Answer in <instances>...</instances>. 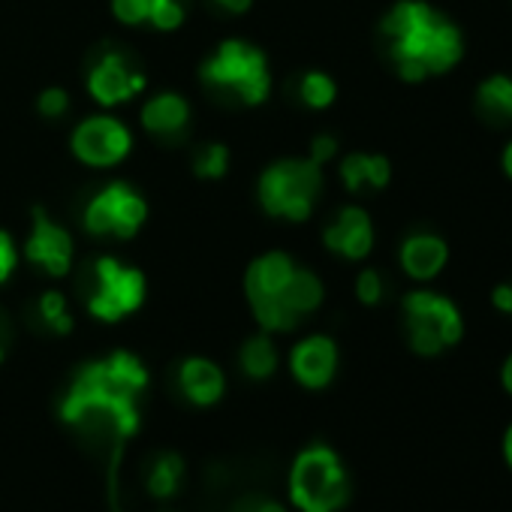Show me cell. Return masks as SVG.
<instances>
[{
  "mask_svg": "<svg viewBox=\"0 0 512 512\" xmlns=\"http://www.w3.org/2000/svg\"><path fill=\"white\" fill-rule=\"evenodd\" d=\"M148 386V371L133 353H112L109 359L85 365L61 401V419L70 425L103 422L115 440L139 431V395Z\"/></svg>",
  "mask_w": 512,
  "mask_h": 512,
  "instance_id": "1",
  "label": "cell"
},
{
  "mask_svg": "<svg viewBox=\"0 0 512 512\" xmlns=\"http://www.w3.org/2000/svg\"><path fill=\"white\" fill-rule=\"evenodd\" d=\"M389 55L404 82H425L449 73L464 58L461 31L425 0H401L380 25Z\"/></svg>",
  "mask_w": 512,
  "mask_h": 512,
  "instance_id": "2",
  "label": "cell"
},
{
  "mask_svg": "<svg viewBox=\"0 0 512 512\" xmlns=\"http://www.w3.org/2000/svg\"><path fill=\"white\" fill-rule=\"evenodd\" d=\"M290 497L302 512H338L350 497V479L329 446H308L299 452L290 473Z\"/></svg>",
  "mask_w": 512,
  "mask_h": 512,
  "instance_id": "3",
  "label": "cell"
},
{
  "mask_svg": "<svg viewBox=\"0 0 512 512\" xmlns=\"http://www.w3.org/2000/svg\"><path fill=\"white\" fill-rule=\"evenodd\" d=\"M202 79L214 88L232 91L250 106H260L272 91L266 55L241 40L220 43V49L202 64Z\"/></svg>",
  "mask_w": 512,
  "mask_h": 512,
  "instance_id": "4",
  "label": "cell"
},
{
  "mask_svg": "<svg viewBox=\"0 0 512 512\" xmlns=\"http://www.w3.org/2000/svg\"><path fill=\"white\" fill-rule=\"evenodd\" d=\"M323 175L320 163L308 160H281L260 178V202L269 214L287 220H308L320 193Z\"/></svg>",
  "mask_w": 512,
  "mask_h": 512,
  "instance_id": "5",
  "label": "cell"
},
{
  "mask_svg": "<svg viewBox=\"0 0 512 512\" xmlns=\"http://www.w3.org/2000/svg\"><path fill=\"white\" fill-rule=\"evenodd\" d=\"M407 338L419 356H437L464 338V317L446 296L434 290H413L404 296Z\"/></svg>",
  "mask_w": 512,
  "mask_h": 512,
  "instance_id": "6",
  "label": "cell"
},
{
  "mask_svg": "<svg viewBox=\"0 0 512 512\" xmlns=\"http://www.w3.org/2000/svg\"><path fill=\"white\" fill-rule=\"evenodd\" d=\"M293 269L296 266L287 253H266L247 269L244 290L256 320L266 332H290L299 323V317L281 302V290L290 281Z\"/></svg>",
  "mask_w": 512,
  "mask_h": 512,
  "instance_id": "7",
  "label": "cell"
},
{
  "mask_svg": "<svg viewBox=\"0 0 512 512\" xmlns=\"http://www.w3.org/2000/svg\"><path fill=\"white\" fill-rule=\"evenodd\" d=\"M145 299V278L139 269L121 266L112 256L94 263V287L88 293V311L103 323H118L133 314Z\"/></svg>",
  "mask_w": 512,
  "mask_h": 512,
  "instance_id": "8",
  "label": "cell"
},
{
  "mask_svg": "<svg viewBox=\"0 0 512 512\" xmlns=\"http://www.w3.org/2000/svg\"><path fill=\"white\" fill-rule=\"evenodd\" d=\"M148 217V205L139 193H133L124 181H112L103 187L85 208V229L94 235H118L130 238Z\"/></svg>",
  "mask_w": 512,
  "mask_h": 512,
  "instance_id": "9",
  "label": "cell"
},
{
  "mask_svg": "<svg viewBox=\"0 0 512 512\" xmlns=\"http://www.w3.org/2000/svg\"><path fill=\"white\" fill-rule=\"evenodd\" d=\"M130 130L115 118H88L73 133V154L88 166H115L130 154Z\"/></svg>",
  "mask_w": 512,
  "mask_h": 512,
  "instance_id": "10",
  "label": "cell"
},
{
  "mask_svg": "<svg viewBox=\"0 0 512 512\" xmlns=\"http://www.w3.org/2000/svg\"><path fill=\"white\" fill-rule=\"evenodd\" d=\"M28 260L43 272L64 278L73 263V238L64 226L52 223L43 208H34V232L28 238Z\"/></svg>",
  "mask_w": 512,
  "mask_h": 512,
  "instance_id": "11",
  "label": "cell"
},
{
  "mask_svg": "<svg viewBox=\"0 0 512 512\" xmlns=\"http://www.w3.org/2000/svg\"><path fill=\"white\" fill-rule=\"evenodd\" d=\"M145 88V76L130 70L127 58H121L118 52H109L97 61V67L88 76V91L97 103L103 106H115L130 100L133 94H139Z\"/></svg>",
  "mask_w": 512,
  "mask_h": 512,
  "instance_id": "12",
  "label": "cell"
},
{
  "mask_svg": "<svg viewBox=\"0 0 512 512\" xmlns=\"http://www.w3.org/2000/svg\"><path fill=\"white\" fill-rule=\"evenodd\" d=\"M323 241L332 253H341L344 260H365L374 247V226L365 208L347 205L332 226H326Z\"/></svg>",
  "mask_w": 512,
  "mask_h": 512,
  "instance_id": "13",
  "label": "cell"
},
{
  "mask_svg": "<svg viewBox=\"0 0 512 512\" xmlns=\"http://www.w3.org/2000/svg\"><path fill=\"white\" fill-rule=\"evenodd\" d=\"M290 368L296 380L308 389H323L332 383L335 368H338V347L326 335H311L302 344H296L290 356Z\"/></svg>",
  "mask_w": 512,
  "mask_h": 512,
  "instance_id": "14",
  "label": "cell"
},
{
  "mask_svg": "<svg viewBox=\"0 0 512 512\" xmlns=\"http://www.w3.org/2000/svg\"><path fill=\"white\" fill-rule=\"evenodd\" d=\"M449 260V244L440 235L416 232L401 244V266L413 281H431Z\"/></svg>",
  "mask_w": 512,
  "mask_h": 512,
  "instance_id": "15",
  "label": "cell"
},
{
  "mask_svg": "<svg viewBox=\"0 0 512 512\" xmlns=\"http://www.w3.org/2000/svg\"><path fill=\"white\" fill-rule=\"evenodd\" d=\"M178 383H181V392L199 407L220 401L223 386H226L223 371L208 359H187L178 371Z\"/></svg>",
  "mask_w": 512,
  "mask_h": 512,
  "instance_id": "16",
  "label": "cell"
},
{
  "mask_svg": "<svg viewBox=\"0 0 512 512\" xmlns=\"http://www.w3.org/2000/svg\"><path fill=\"white\" fill-rule=\"evenodd\" d=\"M190 118V106L184 97L178 94H160L154 100H148V106L142 109V124L145 130L151 133H160V136H172V133H181L184 124Z\"/></svg>",
  "mask_w": 512,
  "mask_h": 512,
  "instance_id": "17",
  "label": "cell"
},
{
  "mask_svg": "<svg viewBox=\"0 0 512 512\" xmlns=\"http://www.w3.org/2000/svg\"><path fill=\"white\" fill-rule=\"evenodd\" d=\"M341 178H344L347 190H353V193L362 187L383 190L392 178V166L380 154H350L341 163Z\"/></svg>",
  "mask_w": 512,
  "mask_h": 512,
  "instance_id": "18",
  "label": "cell"
},
{
  "mask_svg": "<svg viewBox=\"0 0 512 512\" xmlns=\"http://www.w3.org/2000/svg\"><path fill=\"white\" fill-rule=\"evenodd\" d=\"M281 302L302 320V314H311L320 308L323 302V284L317 275L305 272V269H293L290 281L281 290Z\"/></svg>",
  "mask_w": 512,
  "mask_h": 512,
  "instance_id": "19",
  "label": "cell"
},
{
  "mask_svg": "<svg viewBox=\"0 0 512 512\" xmlns=\"http://www.w3.org/2000/svg\"><path fill=\"white\" fill-rule=\"evenodd\" d=\"M476 100H479V109L488 112L491 118H503V121H512V76H488L479 91H476Z\"/></svg>",
  "mask_w": 512,
  "mask_h": 512,
  "instance_id": "20",
  "label": "cell"
},
{
  "mask_svg": "<svg viewBox=\"0 0 512 512\" xmlns=\"http://www.w3.org/2000/svg\"><path fill=\"white\" fill-rule=\"evenodd\" d=\"M241 368L253 377V380H266L275 374L278 368V350L269 341V335H256L241 347Z\"/></svg>",
  "mask_w": 512,
  "mask_h": 512,
  "instance_id": "21",
  "label": "cell"
},
{
  "mask_svg": "<svg viewBox=\"0 0 512 512\" xmlns=\"http://www.w3.org/2000/svg\"><path fill=\"white\" fill-rule=\"evenodd\" d=\"M181 476H184V461H181L175 452H163V455L154 461L151 473H148V491H151L157 500H166V497H172V494L178 491Z\"/></svg>",
  "mask_w": 512,
  "mask_h": 512,
  "instance_id": "22",
  "label": "cell"
},
{
  "mask_svg": "<svg viewBox=\"0 0 512 512\" xmlns=\"http://www.w3.org/2000/svg\"><path fill=\"white\" fill-rule=\"evenodd\" d=\"M335 94H338V88H335V82H332L326 73H305L302 82H299V97H302L305 106H311V109H326V106H332V103H335Z\"/></svg>",
  "mask_w": 512,
  "mask_h": 512,
  "instance_id": "23",
  "label": "cell"
},
{
  "mask_svg": "<svg viewBox=\"0 0 512 512\" xmlns=\"http://www.w3.org/2000/svg\"><path fill=\"white\" fill-rule=\"evenodd\" d=\"M40 317H43V323L52 329V332H58V335H67L70 329H73V317L67 314V302H64V296L61 293H46L43 299H40Z\"/></svg>",
  "mask_w": 512,
  "mask_h": 512,
  "instance_id": "24",
  "label": "cell"
},
{
  "mask_svg": "<svg viewBox=\"0 0 512 512\" xmlns=\"http://www.w3.org/2000/svg\"><path fill=\"white\" fill-rule=\"evenodd\" d=\"M193 169H196L199 178H223L226 169H229V148L226 145H205L196 154Z\"/></svg>",
  "mask_w": 512,
  "mask_h": 512,
  "instance_id": "25",
  "label": "cell"
},
{
  "mask_svg": "<svg viewBox=\"0 0 512 512\" xmlns=\"http://www.w3.org/2000/svg\"><path fill=\"white\" fill-rule=\"evenodd\" d=\"M163 4V0H112V10L118 22L124 25H142L151 19V13Z\"/></svg>",
  "mask_w": 512,
  "mask_h": 512,
  "instance_id": "26",
  "label": "cell"
},
{
  "mask_svg": "<svg viewBox=\"0 0 512 512\" xmlns=\"http://www.w3.org/2000/svg\"><path fill=\"white\" fill-rule=\"evenodd\" d=\"M157 31H175L181 28L184 22V7H181V0H163V4L151 13L148 19Z\"/></svg>",
  "mask_w": 512,
  "mask_h": 512,
  "instance_id": "27",
  "label": "cell"
},
{
  "mask_svg": "<svg viewBox=\"0 0 512 512\" xmlns=\"http://www.w3.org/2000/svg\"><path fill=\"white\" fill-rule=\"evenodd\" d=\"M356 296H359L362 305H377L383 299V278L374 269H365L356 278Z\"/></svg>",
  "mask_w": 512,
  "mask_h": 512,
  "instance_id": "28",
  "label": "cell"
},
{
  "mask_svg": "<svg viewBox=\"0 0 512 512\" xmlns=\"http://www.w3.org/2000/svg\"><path fill=\"white\" fill-rule=\"evenodd\" d=\"M16 266H19V253H16V244H13L10 232L0 229V284H7V281L13 278Z\"/></svg>",
  "mask_w": 512,
  "mask_h": 512,
  "instance_id": "29",
  "label": "cell"
},
{
  "mask_svg": "<svg viewBox=\"0 0 512 512\" xmlns=\"http://www.w3.org/2000/svg\"><path fill=\"white\" fill-rule=\"evenodd\" d=\"M40 112L46 115V118H58V115H64L67 112V106H70V97H67V91H61V88H49V91H43L40 94Z\"/></svg>",
  "mask_w": 512,
  "mask_h": 512,
  "instance_id": "30",
  "label": "cell"
},
{
  "mask_svg": "<svg viewBox=\"0 0 512 512\" xmlns=\"http://www.w3.org/2000/svg\"><path fill=\"white\" fill-rule=\"evenodd\" d=\"M335 151H338V142H335V136H317L314 142H311V160L314 163H326V160H332L335 157Z\"/></svg>",
  "mask_w": 512,
  "mask_h": 512,
  "instance_id": "31",
  "label": "cell"
},
{
  "mask_svg": "<svg viewBox=\"0 0 512 512\" xmlns=\"http://www.w3.org/2000/svg\"><path fill=\"white\" fill-rule=\"evenodd\" d=\"M491 305L500 311V314H512V284H497L491 290Z\"/></svg>",
  "mask_w": 512,
  "mask_h": 512,
  "instance_id": "32",
  "label": "cell"
},
{
  "mask_svg": "<svg viewBox=\"0 0 512 512\" xmlns=\"http://www.w3.org/2000/svg\"><path fill=\"white\" fill-rule=\"evenodd\" d=\"M214 4H220V7L229 10V13H247L253 0H214Z\"/></svg>",
  "mask_w": 512,
  "mask_h": 512,
  "instance_id": "33",
  "label": "cell"
},
{
  "mask_svg": "<svg viewBox=\"0 0 512 512\" xmlns=\"http://www.w3.org/2000/svg\"><path fill=\"white\" fill-rule=\"evenodd\" d=\"M500 383H503V389L512 395V356L503 362V368H500Z\"/></svg>",
  "mask_w": 512,
  "mask_h": 512,
  "instance_id": "34",
  "label": "cell"
},
{
  "mask_svg": "<svg viewBox=\"0 0 512 512\" xmlns=\"http://www.w3.org/2000/svg\"><path fill=\"white\" fill-rule=\"evenodd\" d=\"M250 512H287V509L281 503H275V500H263V503H253Z\"/></svg>",
  "mask_w": 512,
  "mask_h": 512,
  "instance_id": "35",
  "label": "cell"
},
{
  "mask_svg": "<svg viewBox=\"0 0 512 512\" xmlns=\"http://www.w3.org/2000/svg\"><path fill=\"white\" fill-rule=\"evenodd\" d=\"M503 458H506V464L512 467V425H509L506 434H503Z\"/></svg>",
  "mask_w": 512,
  "mask_h": 512,
  "instance_id": "36",
  "label": "cell"
},
{
  "mask_svg": "<svg viewBox=\"0 0 512 512\" xmlns=\"http://www.w3.org/2000/svg\"><path fill=\"white\" fill-rule=\"evenodd\" d=\"M503 169H506V175L512 178V142L503 148Z\"/></svg>",
  "mask_w": 512,
  "mask_h": 512,
  "instance_id": "37",
  "label": "cell"
},
{
  "mask_svg": "<svg viewBox=\"0 0 512 512\" xmlns=\"http://www.w3.org/2000/svg\"><path fill=\"white\" fill-rule=\"evenodd\" d=\"M0 362H4V347H0Z\"/></svg>",
  "mask_w": 512,
  "mask_h": 512,
  "instance_id": "38",
  "label": "cell"
}]
</instances>
